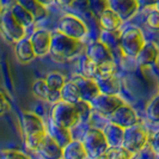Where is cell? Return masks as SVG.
<instances>
[{"label":"cell","mask_w":159,"mask_h":159,"mask_svg":"<svg viewBox=\"0 0 159 159\" xmlns=\"http://www.w3.org/2000/svg\"><path fill=\"white\" fill-rule=\"evenodd\" d=\"M20 123L23 129L24 136L47 132V125L43 122V120L35 112L24 111L20 116Z\"/></svg>","instance_id":"16"},{"label":"cell","mask_w":159,"mask_h":159,"mask_svg":"<svg viewBox=\"0 0 159 159\" xmlns=\"http://www.w3.org/2000/svg\"><path fill=\"white\" fill-rule=\"evenodd\" d=\"M135 61L138 66L141 68H150L158 66L159 46L153 41L146 42L140 53L135 57Z\"/></svg>","instance_id":"11"},{"label":"cell","mask_w":159,"mask_h":159,"mask_svg":"<svg viewBox=\"0 0 159 159\" xmlns=\"http://www.w3.org/2000/svg\"><path fill=\"white\" fill-rule=\"evenodd\" d=\"M157 159H159V156H157Z\"/></svg>","instance_id":"45"},{"label":"cell","mask_w":159,"mask_h":159,"mask_svg":"<svg viewBox=\"0 0 159 159\" xmlns=\"http://www.w3.org/2000/svg\"><path fill=\"white\" fill-rule=\"evenodd\" d=\"M36 152L42 159H62V147L59 146L48 134L44 136Z\"/></svg>","instance_id":"18"},{"label":"cell","mask_w":159,"mask_h":159,"mask_svg":"<svg viewBox=\"0 0 159 159\" xmlns=\"http://www.w3.org/2000/svg\"><path fill=\"white\" fill-rule=\"evenodd\" d=\"M158 0H138V4L140 8H152V7H156Z\"/></svg>","instance_id":"39"},{"label":"cell","mask_w":159,"mask_h":159,"mask_svg":"<svg viewBox=\"0 0 159 159\" xmlns=\"http://www.w3.org/2000/svg\"><path fill=\"white\" fill-rule=\"evenodd\" d=\"M0 30L10 42L15 44L26 35V28L17 20L10 7L0 10Z\"/></svg>","instance_id":"4"},{"label":"cell","mask_w":159,"mask_h":159,"mask_svg":"<svg viewBox=\"0 0 159 159\" xmlns=\"http://www.w3.org/2000/svg\"><path fill=\"white\" fill-rule=\"evenodd\" d=\"M125 101L119 95H105L102 92L90 102L93 111L103 116H110Z\"/></svg>","instance_id":"9"},{"label":"cell","mask_w":159,"mask_h":159,"mask_svg":"<svg viewBox=\"0 0 159 159\" xmlns=\"http://www.w3.org/2000/svg\"><path fill=\"white\" fill-rule=\"evenodd\" d=\"M109 8L112 10L125 23L136 16L140 6L138 0H109Z\"/></svg>","instance_id":"12"},{"label":"cell","mask_w":159,"mask_h":159,"mask_svg":"<svg viewBox=\"0 0 159 159\" xmlns=\"http://www.w3.org/2000/svg\"><path fill=\"white\" fill-rule=\"evenodd\" d=\"M29 39H30V42H31L36 56L42 57V56H46L50 53L52 34L48 30H44V29L35 30Z\"/></svg>","instance_id":"14"},{"label":"cell","mask_w":159,"mask_h":159,"mask_svg":"<svg viewBox=\"0 0 159 159\" xmlns=\"http://www.w3.org/2000/svg\"><path fill=\"white\" fill-rule=\"evenodd\" d=\"M47 134L50 136L59 146H61L62 148H64L65 146H67V145L73 140V139H72L71 132H70L68 128L57 126V125H55V123L52 122V121H49V123L47 125Z\"/></svg>","instance_id":"19"},{"label":"cell","mask_w":159,"mask_h":159,"mask_svg":"<svg viewBox=\"0 0 159 159\" xmlns=\"http://www.w3.org/2000/svg\"><path fill=\"white\" fill-rule=\"evenodd\" d=\"M83 145L88 153V157L91 159L103 156L109 150V143L104 136L103 130L98 128H90L86 130L83 138Z\"/></svg>","instance_id":"7"},{"label":"cell","mask_w":159,"mask_h":159,"mask_svg":"<svg viewBox=\"0 0 159 159\" xmlns=\"http://www.w3.org/2000/svg\"><path fill=\"white\" fill-rule=\"evenodd\" d=\"M157 80H158V88H159V73H158V75H157Z\"/></svg>","instance_id":"44"},{"label":"cell","mask_w":159,"mask_h":159,"mask_svg":"<svg viewBox=\"0 0 159 159\" xmlns=\"http://www.w3.org/2000/svg\"><path fill=\"white\" fill-rule=\"evenodd\" d=\"M60 96H61V101L67 102V103L75 104L79 101H81V96L77 85L72 81V80H67L65 83L64 88L60 91Z\"/></svg>","instance_id":"24"},{"label":"cell","mask_w":159,"mask_h":159,"mask_svg":"<svg viewBox=\"0 0 159 159\" xmlns=\"http://www.w3.org/2000/svg\"><path fill=\"white\" fill-rule=\"evenodd\" d=\"M105 156L108 159H133L135 154L126 150L125 147H109V150L105 152Z\"/></svg>","instance_id":"31"},{"label":"cell","mask_w":159,"mask_h":159,"mask_svg":"<svg viewBox=\"0 0 159 159\" xmlns=\"http://www.w3.org/2000/svg\"><path fill=\"white\" fill-rule=\"evenodd\" d=\"M148 141H150V134L147 129L143 125L138 123L135 126L125 129L122 147L132 152L133 154H136L140 151H143Z\"/></svg>","instance_id":"6"},{"label":"cell","mask_w":159,"mask_h":159,"mask_svg":"<svg viewBox=\"0 0 159 159\" xmlns=\"http://www.w3.org/2000/svg\"><path fill=\"white\" fill-rule=\"evenodd\" d=\"M104 136L109 143V147H119L122 146L123 143V135H125V128L120 127L119 125L109 121L104 128L102 129Z\"/></svg>","instance_id":"20"},{"label":"cell","mask_w":159,"mask_h":159,"mask_svg":"<svg viewBox=\"0 0 159 159\" xmlns=\"http://www.w3.org/2000/svg\"><path fill=\"white\" fill-rule=\"evenodd\" d=\"M32 93L41 98L42 101L48 102V103L54 104L59 101H61V96L59 91H55L53 89H50L47 85V83L44 81V79H37L34 81L32 84Z\"/></svg>","instance_id":"17"},{"label":"cell","mask_w":159,"mask_h":159,"mask_svg":"<svg viewBox=\"0 0 159 159\" xmlns=\"http://www.w3.org/2000/svg\"><path fill=\"white\" fill-rule=\"evenodd\" d=\"M10 8H11V11H12V13L15 15V17L17 18V20L22 24L23 26L29 28V26H31L32 24L35 23V20H36L35 17L32 16L28 10H25L23 6L18 5L17 2H13V4L10 6Z\"/></svg>","instance_id":"25"},{"label":"cell","mask_w":159,"mask_h":159,"mask_svg":"<svg viewBox=\"0 0 159 159\" xmlns=\"http://www.w3.org/2000/svg\"><path fill=\"white\" fill-rule=\"evenodd\" d=\"M156 7H157L159 10V0H158V2H157V5H156Z\"/></svg>","instance_id":"43"},{"label":"cell","mask_w":159,"mask_h":159,"mask_svg":"<svg viewBox=\"0 0 159 159\" xmlns=\"http://www.w3.org/2000/svg\"><path fill=\"white\" fill-rule=\"evenodd\" d=\"M120 39H121V30L117 31H107L102 30L99 35V41L104 43L107 47L112 50V48H120Z\"/></svg>","instance_id":"30"},{"label":"cell","mask_w":159,"mask_h":159,"mask_svg":"<svg viewBox=\"0 0 159 159\" xmlns=\"http://www.w3.org/2000/svg\"><path fill=\"white\" fill-rule=\"evenodd\" d=\"M10 109V102H8L7 97L0 91V115L6 114Z\"/></svg>","instance_id":"38"},{"label":"cell","mask_w":159,"mask_h":159,"mask_svg":"<svg viewBox=\"0 0 159 159\" xmlns=\"http://www.w3.org/2000/svg\"><path fill=\"white\" fill-rule=\"evenodd\" d=\"M96 159H108V158H107V156H105V153H104L103 156H101V157H98V158H96Z\"/></svg>","instance_id":"42"},{"label":"cell","mask_w":159,"mask_h":159,"mask_svg":"<svg viewBox=\"0 0 159 159\" xmlns=\"http://www.w3.org/2000/svg\"><path fill=\"white\" fill-rule=\"evenodd\" d=\"M15 53L17 60L22 64H29L36 57L34 48L29 37H24L15 44Z\"/></svg>","instance_id":"21"},{"label":"cell","mask_w":159,"mask_h":159,"mask_svg":"<svg viewBox=\"0 0 159 159\" xmlns=\"http://www.w3.org/2000/svg\"><path fill=\"white\" fill-rule=\"evenodd\" d=\"M145 115L150 122L156 125L159 123V92L153 96L146 104Z\"/></svg>","instance_id":"28"},{"label":"cell","mask_w":159,"mask_h":159,"mask_svg":"<svg viewBox=\"0 0 159 159\" xmlns=\"http://www.w3.org/2000/svg\"><path fill=\"white\" fill-rule=\"evenodd\" d=\"M46 135H47V132H42V133H36V134L24 136V143H25L26 148L30 150V151H36Z\"/></svg>","instance_id":"33"},{"label":"cell","mask_w":159,"mask_h":159,"mask_svg":"<svg viewBox=\"0 0 159 159\" xmlns=\"http://www.w3.org/2000/svg\"><path fill=\"white\" fill-rule=\"evenodd\" d=\"M71 80L77 85L83 101H86V102L90 103L95 97H97L101 93L99 88H98L95 79L86 78V77H84L81 74H73Z\"/></svg>","instance_id":"13"},{"label":"cell","mask_w":159,"mask_h":159,"mask_svg":"<svg viewBox=\"0 0 159 159\" xmlns=\"http://www.w3.org/2000/svg\"><path fill=\"white\" fill-rule=\"evenodd\" d=\"M99 91L105 95H119L121 91V81L114 72H101L95 78Z\"/></svg>","instance_id":"15"},{"label":"cell","mask_w":159,"mask_h":159,"mask_svg":"<svg viewBox=\"0 0 159 159\" xmlns=\"http://www.w3.org/2000/svg\"><path fill=\"white\" fill-rule=\"evenodd\" d=\"M88 153L85 151V147L83 141L79 140H72L67 146L62 148V159H86Z\"/></svg>","instance_id":"23"},{"label":"cell","mask_w":159,"mask_h":159,"mask_svg":"<svg viewBox=\"0 0 159 159\" xmlns=\"http://www.w3.org/2000/svg\"><path fill=\"white\" fill-rule=\"evenodd\" d=\"M50 121L57 126L71 129L80 122V115L74 104L59 101L53 104L50 112Z\"/></svg>","instance_id":"2"},{"label":"cell","mask_w":159,"mask_h":159,"mask_svg":"<svg viewBox=\"0 0 159 159\" xmlns=\"http://www.w3.org/2000/svg\"><path fill=\"white\" fill-rule=\"evenodd\" d=\"M146 43L143 30L138 26H129L126 30L121 31L120 39V49L122 54L128 57L135 59L140 50Z\"/></svg>","instance_id":"3"},{"label":"cell","mask_w":159,"mask_h":159,"mask_svg":"<svg viewBox=\"0 0 159 159\" xmlns=\"http://www.w3.org/2000/svg\"><path fill=\"white\" fill-rule=\"evenodd\" d=\"M88 4L90 10L97 16L109 8V0H88Z\"/></svg>","instance_id":"34"},{"label":"cell","mask_w":159,"mask_h":159,"mask_svg":"<svg viewBox=\"0 0 159 159\" xmlns=\"http://www.w3.org/2000/svg\"><path fill=\"white\" fill-rule=\"evenodd\" d=\"M85 55L98 66L101 72H114L115 70L116 65L112 50L99 40L92 42L89 46Z\"/></svg>","instance_id":"5"},{"label":"cell","mask_w":159,"mask_h":159,"mask_svg":"<svg viewBox=\"0 0 159 159\" xmlns=\"http://www.w3.org/2000/svg\"><path fill=\"white\" fill-rule=\"evenodd\" d=\"M84 49L83 42L74 40L56 30L52 35V46H50V55L57 61H68L81 54Z\"/></svg>","instance_id":"1"},{"label":"cell","mask_w":159,"mask_h":159,"mask_svg":"<svg viewBox=\"0 0 159 159\" xmlns=\"http://www.w3.org/2000/svg\"><path fill=\"white\" fill-rule=\"evenodd\" d=\"M15 2H17L20 6H23L25 10H28L32 16L35 17V19L42 18L47 13L46 7L41 5L39 2V0H15Z\"/></svg>","instance_id":"26"},{"label":"cell","mask_w":159,"mask_h":159,"mask_svg":"<svg viewBox=\"0 0 159 159\" xmlns=\"http://www.w3.org/2000/svg\"><path fill=\"white\" fill-rule=\"evenodd\" d=\"M99 73L101 71H99L98 66L92 60H90L86 55L81 56V59H80V74L81 75L90 78V79H95Z\"/></svg>","instance_id":"27"},{"label":"cell","mask_w":159,"mask_h":159,"mask_svg":"<svg viewBox=\"0 0 159 159\" xmlns=\"http://www.w3.org/2000/svg\"><path fill=\"white\" fill-rule=\"evenodd\" d=\"M54 2H56L61 7H71L75 2V0H54Z\"/></svg>","instance_id":"40"},{"label":"cell","mask_w":159,"mask_h":159,"mask_svg":"<svg viewBox=\"0 0 159 159\" xmlns=\"http://www.w3.org/2000/svg\"><path fill=\"white\" fill-rule=\"evenodd\" d=\"M150 146H151L152 151L154 152L157 156H159V129L156 130L152 136L150 138Z\"/></svg>","instance_id":"37"},{"label":"cell","mask_w":159,"mask_h":159,"mask_svg":"<svg viewBox=\"0 0 159 159\" xmlns=\"http://www.w3.org/2000/svg\"><path fill=\"white\" fill-rule=\"evenodd\" d=\"M74 105L77 107V109H78V111H79L80 120L89 119V117L91 116V112L93 111L91 104L89 103V102H86V101H83V99L79 101L78 103H75Z\"/></svg>","instance_id":"35"},{"label":"cell","mask_w":159,"mask_h":159,"mask_svg":"<svg viewBox=\"0 0 159 159\" xmlns=\"http://www.w3.org/2000/svg\"><path fill=\"white\" fill-rule=\"evenodd\" d=\"M145 23L147 28L153 32H159V10L157 7L148 8Z\"/></svg>","instance_id":"32"},{"label":"cell","mask_w":159,"mask_h":159,"mask_svg":"<svg viewBox=\"0 0 159 159\" xmlns=\"http://www.w3.org/2000/svg\"><path fill=\"white\" fill-rule=\"evenodd\" d=\"M39 2H40L42 6H48V5H50L52 2H54V0H39Z\"/></svg>","instance_id":"41"},{"label":"cell","mask_w":159,"mask_h":159,"mask_svg":"<svg viewBox=\"0 0 159 159\" xmlns=\"http://www.w3.org/2000/svg\"><path fill=\"white\" fill-rule=\"evenodd\" d=\"M98 19H99L102 30H107V31H117L123 24L122 19L110 8H107L105 11H103L98 16Z\"/></svg>","instance_id":"22"},{"label":"cell","mask_w":159,"mask_h":159,"mask_svg":"<svg viewBox=\"0 0 159 159\" xmlns=\"http://www.w3.org/2000/svg\"><path fill=\"white\" fill-rule=\"evenodd\" d=\"M57 31L74 40H84L89 34V29L84 20L74 15H65L57 23Z\"/></svg>","instance_id":"8"},{"label":"cell","mask_w":159,"mask_h":159,"mask_svg":"<svg viewBox=\"0 0 159 159\" xmlns=\"http://www.w3.org/2000/svg\"><path fill=\"white\" fill-rule=\"evenodd\" d=\"M44 81L47 83V85L50 89H53V90L60 92L61 89L64 88L65 83H66L67 80H66V78H65V75L62 73L53 71V72H49L47 75H46Z\"/></svg>","instance_id":"29"},{"label":"cell","mask_w":159,"mask_h":159,"mask_svg":"<svg viewBox=\"0 0 159 159\" xmlns=\"http://www.w3.org/2000/svg\"><path fill=\"white\" fill-rule=\"evenodd\" d=\"M0 159H30L25 153L17 150H4L0 151Z\"/></svg>","instance_id":"36"},{"label":"cell","mask_w":159,"mask_h":159,"mask_svg":"<svg viewBox=\"0 0 159 159\" xmlns=\"http://www.w3.org/2000/svg\"><path fill=\"white\" fill-rule=\"evenodd\" d=\"M109 117H110L111 122L119 125L120 127L125 128V129L132 127V126H135L140 122V117H139L138 112L127 103L120 105Z\"/></svg>","instance_id":"10"}]
</instances>
